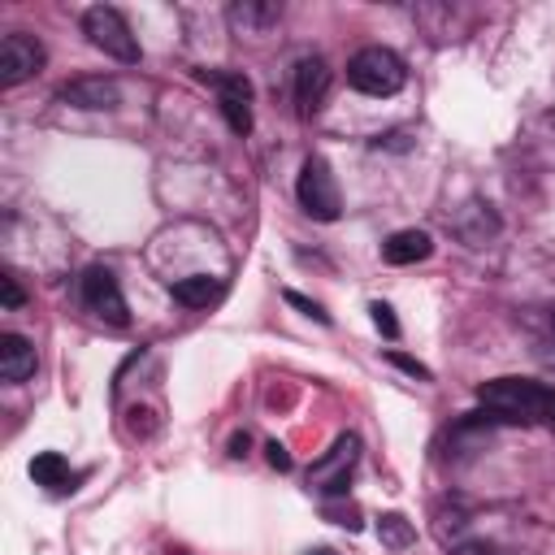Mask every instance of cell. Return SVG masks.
<instances>
[{"label":"cell","mask_w":555,"mask_h":555,"mask_svg":"<svg viewBox=\"0 0 555 555\" xmlns=\"http://www.w3.org/2000/svg\"><path fill=\"white\" fill-rule=\"evenodd\" d=\"M230 22H234L238 30H260V26L278 22V9H273V4H234V9H230Z\"/></svg>","instance_id":"cell-15"},{"label":"cell","mask_w":555,"mask_h":555,"mask_svg":"<svg viewBox=\"0 0 555 555\" xmlns=\"http://www.w3.org/2000/svg\"><path fill=\"white\" fill-rule=\"evenodd\" d=\"M312 555H334V551H312Z\"/></svg>","instance_id":"cell-24"},{"label":"cell","mask_w":555,"mask_h":555,"mask_svg":"<svg viewBox=\"0 0 555 555\" xmlns=\"http://www.w3.org/2000/svg\"><path fill=\"white\" fill-rule=\"evenodd\" d=\"M61 100L74 108H113L121 100V91L113 78H74L61 87Z\"/></svg>","instance_id":"cell-10"},{"label":"cell","mask_w":555,"mask_h":555,"mask_svg":"<svg viewBox=\"0 0 555 555\" xmlns=\"http://www.w3.org/2000/svg\"><path fill=\"white\" fill-rule=\"evenodd\" d=\"M0 299H4V308H17L22 304V286H17V278H0Z\"/></svg>","instance_id":"cell-18"},{"label":"cell","mask_w":555,"mask_h":555,"mask_svg":"<svg viewBox=\"0 0 555 555\" xmlns=\"http://www.w3.org/2000/svg\"><path fill=\"white\" fill-rule=\"evenodd\" d=\"M286 304H295V308H304L308 317H317V321H330L325 312H321V304H312V299H304V295H295V291H286Z\"/></svg>","instance_id":"cell-19"},{"label":"cell","mask_w":555,"mask_h":555,"mask_svg":"<svg viewBox=\"0 0 555 555\" xmlns=\"http://www.w3.org/2000/svg\"><path fill=\"white\" fill-rule=\"evenodd\" d=\"M434 251V238L425 230H395L386 243H382V256L386 264H416Z\"/></svg>","instance_id":"cell-11"},{"label":"cell","mask_w":555,"mask_h":555,"mask_svg":"<svg viewBox=\"0 0 555 555\" xmlns=\"http://www.w3.org/2000/svg\"><path fill=\"white\" fill-rule=\"evenodd\" d=\"M477 403L507 425H529V421H546L551 412V386L533 382V377H494L477 386Z\"/></svg>","instance_id":"cell-1"},{"label":"cell","mask_w":555,"mask_h":555,"mask_svg":"<svg viewBox=\"0 0 555 555\" xmlns=\"http://www.w3.org/2000/svg\"><path fill=\"white\" fill-rule=\"evenodd\" d=\"M169 291H173V299H178V304H186V308H204V304H212V299L221 295V278L191 273V278L169 282Z\"/></svg>","instance_id":"cell-14"},{"label":"cell","mask_w":555,"mask_h":555,"mask_svg":"<svg viewBox=\"0 0 555 555\" xmlns=\"http://www.w3.org/2000/svg\"><path fill=\"white\" fill-rule=\"evenodd\" d=\"M356 460H360V438H356V434H343V438L308 468V486L321 490V494H343L347 481H351Z\"/></svg>","instance_id":"cell-5"},{"label":"cell","mask_w":555,"mask_h":555,"mask_svg":"<svg viewBox=\"0 0 555 555\" xmlns=\"http://www.w3.org/2000/svg\"><path fill=\"white\" fill-rule=\"evenodd\" d=\"M330 95V65L321 56H304L295 65V104L304 117H312Z\"/></svg>","instance_id":"cell-9"},{"label":"cell","mask_w":555,"mask_h":555,"mask_svg":"<svg viewBox=\"0 0 555 555\" xmlns=\"http://www.w3.org/2000/svg\"><path fill=\"white\" fill-rule=\"evenodd\" d=\"M451 555H499L494 546H486V542H464V546H455Z\"/></svg>","instance_id":"cell-22"},{"label":"cell","mask_w":555,"mask_h":555,"mask_svg":"<svg viewBox=\"0 0 555 555\" xmlns=\"http://www.w3.org/2000/svg\"><path fill=\"white\" fill-rule=\"evenodd\" d=\"M377 538H382L386 546H408L416 533H412V525H408L399 512H390V516H382V520H377Z\"/></svg>","instance_id":"cell-16"},{"label":"cell","mask_w":555,"mask_h":555,"mask_svg":"<svg viewBox=\"0 0 555 555\" xmlns=\"http://www.w3.org/2000/svg\"><path fill=\"white\" fill-rule=\"evenodd\" d=\"M39 65H43V43L35 35H26V30L4 35V43H0V87L26 82L30 74H39Z\"/></svg>","instance_id":"cell-8"},{"label":"cell","mask_w":555,"mask_h":555,"mask_svg":"<svg viewBox=\"0 0 555 555\" xmlns=\"http://www.w3.org/2000/svg\"><path fill=\"white\" fill-rule=\"evenodd\" d=\"M82 304H87L100 321H108V325H126V321H130V317H126L121 286H117L113 269H104V264H91V269L82 273Z\"/></svg>","instance_id":"cell-7"},{"label":"cell","mask_w":555,"mask_h":555,"mask_svg":"<svg viewBox=\"0 0 555 555\" xmlns=\"http://www.w3.org/2000/svg\"><path fill=\"white\" fill-rule=\"evenodd\" d=\"M82 35H87L104 56H113V61H126V65L139 61V39H134V30H130L126 17H121L117 9H108V4H95V9L82 13Z\"/></svg>","instance_id":"cell-3"},{"label":"cell","mask_w":555,"mask_h":555,"mask_svg":"<svg viewBox=\"0 0 555 555\" xmlns=\"http://www.w3.org/2000/svg\"><path fill=\"white\" fill-rule=\"evenodd\" d=\"M208 82L217 87V104H221V117L234 134H247L251 130V82L247 74H230V69H212Z\"/></svg>","instance_id":"cell-6"},{"label":"cell","mask_w":555,"mask_h":555,"mask_svg":"<svg viewBox=\"0 0 555 555\" xmlns=\"http://www.w3.org/2000/svg\"><path fill=\"white\" fill-rule=\"evenodd\" d=\"M390 360H395V364H399V369H408V373H412V377H429V369H425V364H416V360H408V356H399V351H395V356H390Z\"/></svg>","instance_id":"cell-20"},{"label":"cell","mask_w":555,"mask_h":555,"mask_svg":"<svg viewBox=\"0 0 555 555\" xmlns=\"http://www.w3.org/2000/svg\"><path fill=\"white\" fill-rule=\"evenodd\" d=\"M347 82L364 95H395L403 82H408V65L399 52L373 43V48H360L351 61H347Z\"/></svg>","instance_id":"cell-2"},{"label":"cell","mask_w":555,"mask_h":555,"mask_svg":"<svg viewBox=\"0 0 555 555\" xmlns=\"http://www.w3.org/2000/svg\"><path fill=\"white\" fill-rule=\"evenodd\" d=\"M373 312V325L386 334V338H399V321H395V312H390V304H373L369 308Z\"/></svg>","instance_id":"cell-17"},{"label":"cell","mask_w":555,"mask_h":555,"mask_svg":"<svg viewBox=\"0 0 555 555\" xmlns=\"http://www.w3.org/2000/svg\"><path fill=\"white\" fill-rule=\"evenodd\" d=\"M35 347L22 338V334H4L0 338V377L4 382H26L35 373Z\"/></svg>","instance_id":"cell-12"},{"label":"cell","mask_w":555,"mask_h":555,"mask_svg":"<svg viewBox=\"0 0 555 555\" xmlns=\"http://www.w3.org/2000/svg\"><path fill=\"white\" fill-rule=\"evenodd\" d=\"M264 451H269V464H273V468H291V455H286V447H278V442H269Z\"/></svg>","instance_id":"cell-21"},{"label":"cell","mask_w":555,"mask_h":555,"mask_svg":"<svg viewBox=\"0 0 555 555\" xmlns=\"http://www.w3.org/2000/svg\"><path fill=\"white\" fill-rule=\"evenodd\" d=\"M30 477H35V486H43V490H52V494L74 490V481H78V473H69V464H65L56 451H39V455L30 460Z\"/></svg>","instance_id":"cell-13"},{"label":"cell","mask_w":555,"mask_h":555,"mask_svg":"<svg viewBox=\"0 0 555 555\" xmlns=\"http://www.w3.org/2000/svg\"><path fill=\"white\" fill-rule=\"evenodd\" d=\"M295 195H299V208L317 221H334L343 212V195H338V182L330 173V165L321 156H308L304 169H299V182H295Z\"/></svg>","instance_id":"cell-4"},{"label":"cell","mask_w":555,"mask_h":555,"mask_svg":"<svg viewBox=\"0 0 555 555\" xmlns=\"http://www.w3.org/2000/svg\"><path fill=\"white\" fill-rule=\"evenodd\" d=\"M546 421L555 425V390H551V412H546Z\"/></svg>","instance_id":"cell-23"}]
</instances>
